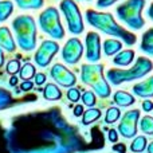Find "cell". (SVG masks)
<instances>
[{"label": "cell", "instance_id": "obj_1", "mask_svg": "<svg viewBox=\"0 0 153 153\" xmlns=\"http://www.w3.org/2000/svg\"><path fill=\"white\" fill-rule=\"evenodd\" d=\"M86 20L89 24H91L93 27L101 30L102 32L110 35V36H117L120 39H122L126 45L132 46L136 43L137 38L134 34L129 32L128 30H125L124 27H121L116 20H114L113 15L109 12H98L94 10H87L86 12Z\"/></svg>", "mask_w": 153, "mask_h": 153}, {"label": "cell", "instance_id": "obj_2", "mask_svg": "<svg viewBox=\"0 0 153 153\" xmlns=\"http://www.w3.org/2000/svg\"><path fill=\"white\" fill-rule=\"evenodd\" d=\"M12 28L22 50L31 51L36 47V24L32 16H18L12 22Z\"/></svg>", "mask_w": 153, "mask_h": 153}, {"label": "cell", "instance_id": "obj_3", "mask_svg": "<svg viewBox=\"0 0 153 153\" xmlns=\"http://www.w3.org/2000/svg\"><path fill=\"white\" fill-rule=\"evenodd\" d=\"M153 69V63L148 58L140 56L136 62V65L129 70H117L111 69L108 71V79L113 85H120L122 82H129L133 79H138L145 76L148 73H151Z\"/></svg>", "mask_w": 153, "mask_h": 153}, {"label": "cell", "instance_id": "obj_4", "mask_svg": "<svg viewBox=\"0 0 153 153\" xmlns=\"http://www.w3.org/2000/svg\"><path fill=\"white\" fill-rule=\"evenodd\" d=\"M145 7V0H128L126 3L117 7V15L121 22L133 30H141L145 26L143 18V10Z\"/></svg>", "mask_w": 153, "mask_h": 153}, {"label": "cell", "instance_id": "obj_5", "mask_svg": "<svg viewBox=\"0 0 153 153\" xmlns=\"http://www.w3.org/2000/svg\"><path fill=\"white\" fill-rule=\"evenodd\" d=\"M81 78L86 85H90L100 97L108 98L110 95V87L103 78L102 65H83Z\"/></svg>", "mask_w": 153, "mask_h": 153}, {"label": "cell", "instance_id": "obj_6", "mask_svg": "<svg viewBox=\"0 0 153 153\" xmlns=\"http://www.w3.org/2000/svg\"><path fill=\"white\" fill-rule=\"evenodd\" d=\"M39 26L43 32L48 34L54 39H62L65 36V30L61 23L59 12L56 8L48 7L40 13L39 16Z\"/></svg>", "mask_w": 153, "mask_h": 153}, {"label": "cell", "instance_id": "obj_7", "mask_svg": "<svg viewBox=\"0 0 153 153\" xmlns=\"http://www.w3.org/2000/svg\"><path fill=\"white\" fill-rule=\"evenodd\" d=\"M61 10L63 12L65 18H66L69 31L74 35H79L81 32H83L85 27L81 11H79L78 5L75 4L74 0H63L61 3Z\"/></svg>", "mask_w": 153, "mask_h": 153}, {"label": "cell", "instance_id": "obj_8", "mask_svg": "<svg viewBox=\"0 0 153 153\" xmlns=\"http://www.w3.org/2000/svg\"><path fill=\"white\" fill-rule=\"evenodd\" d=\"M140 118V111L138 110H129L124 114L121 122H120L118 130L124 137L126 138H132L136 136L137 133V122Z\"/></svg>", "mask_w": 153, "mask_h": 153}, {"label": "cell", "instance_id": "obj_9", "mask_svg": "<svg viewBox=\"0 0 153 153\" xmlns=\"http://www.w3.org/2000/svg\"><path fill=\"white\" fill-rule=\"evenodd\" d=\"M58 50H59L58 43L53 42V40H45V42H42V45L39 46L36 54H35V62H36V65L40 67L48 66V63L51 62L53 56L58 53Z\"/></svg>", "mask_w": 153, "mask_h": 153}, {"label": "cell", "instance_id": "obj_10", "mask_svg": "<svg viewBox=\"0 0 153 153\" xmlns=\"http://www.w3.org/2000/svg\"><path fill=\"white\" fill-rule=\"evenodd\" d=\"M82 54H83V46H82L81 40L78 38H71L66 42L62 50V58L66 63L75 65L76 62L81 59Z\"/></svg>", "mask_w": 153, "mask_h": 153}, {"label": "cell", "instance_id": "obj_11", "mask_svg": "<svg viewBox=\"0 0 153 153\" xmlns=\"http://www.w3.org/2000/svg\"><path fill=\"white\" fill-rule=\"evenodd\" d=\"M50 74L55 79L56 83H59L63 87H70V86H73V85H75V82H76L75 75L73 74L70 70H67L63 65H59V63L54 65Z\"/></svg>", "mask_w": 153, "mask_h": 153}, {"label": "cell", "instance_id": "obj_12", "mask_svg": "<svg viewBox=\"0 0 153 153\" xmlns=\"http://www.w3.org/2000/svg\"><path fill=\"white\" fill-rule=\"evenodd\" d=\"M86 58L90 62L101 58V38L97 32H89L86 36Z\"/></svg>", "mask_w": 153, "mask_h": 153}, {"label": "cell", "instance_id": "obj_13", "mask_svg": "<svg viewBox=\"0 0 153 153\" xmlns=\"http://www.w3.org/2000/svg\"><path fill=\"white\" fill-rule=\"evenodd\" d=\"M133 91H134L136 95L143 98L153 97V76H149L146 81L134 85L133 86Z\"/></svg>", "mask_w": 153, "mask_h": 153}, {"label": "cell", "instance_id": "obj_14", "mask_svg": "<svg viewBox=\"0 0 153 153\" xmlns=\"http://www.w3.org/2000/svg\"><path fill=\"white\" fill-rule=\"evenodd\" d=\"M0 47L4 48L8 53H12L16 48L15 40H13L11 31L7 27H0Z\"/></svg>", "mask_w": 153, "mask_h": 153}, {"label": "cell", "instance_id": "obj_15", "mask_svg": "<svg viewBox=\"0 0 153 153\" xmlns=\"http://www.w3.org/2000/svg\"><path fill=\"white\" fill-rule=\"evenodd\" d=\"M133 59H134V51L124 50L120 54H117L116 58L113 59V62L117 66H128V65H130L133 62Z\"/></svg>", "mask_w": 153, "mask_h": 153}, {"label": "cell", "instance_id": "obj_16", "mask_svg": "<svg viewBox=\"0 0 153 153\" xmlns=\"http://www.w3.org/2000/svg\"><path fill=\"white\" fill-rule=\"evenodd\" d=\"M141 50L148 55H153V28H149L144 32L141 40Z\"/></svg>", "mask_w": 153, "mask_h": 153}, {"label": "cell", "instance_id": "obj_17", "mask_svg": "<svg viewBox=\"0 0 153 153\" xmlns=\"http://www.w3.org/2000/svg\"><path fill=\"white\" fill-rule=\"evenodd\" d=\"M122 48V43L120 40H116V39H106L103 42V51H105L106 55H114L117 54L120 50Z\"/></svg>", "mask_w": 153, "mask_h": 153}, {"label": "cell", "instance_id": "obj_18", "mask_svg": "<svg viewBox=\"0 0 153 153\" xmlns=\"http://www.w3.org/2000/svg\"><path fill=\"white\" fill-rule=\"evenodd\" d=\"M43 95H45L46 100H50V101H55L59 100L62 97V93L59 90V87L54 83H48L46 85L45 90H43Z\"/></svg>", "mask_w": 153, "mask_h": 153}, {"label": "cell", "instance_id": "obj_19", "mask_svg": "<svg viewBox=\"0 0 153 153\" xmlns=\"http://www.w3.org/2000/svg\"><path fill=\"white\" fill-rule=\"evenodd\" d=\"M114 102L120 106H130L134 103V97L126 91H117L114 94Z\"/></svg>", "mask_w": 153, "mask_h": 153}, {"label": "cell", "instance_id": "obj_20", "mask_svg": "<svg viewBox=\"0 0 153 153\" xmlns=\"http://www.w3.org/2000/svg\"><path fill=\"white\" fill-rule=\"evenodd\" d=\"M22 10H38L43 5V0H15Z\"/></svg>", "mask_w": 153, "mask_h": 153}, {"label": "cell", "instance_id": "obj_21", "mask_svg": "<svg viewBox=\"0 0 153 153\" xmlns=\"http://www.w3.org/2000/svg\"><path fill=\"white\" fill-rule=\"evenodd\" d=\"M13 11V4L10 0L0 1V22H4L10 18V15Z\"/></svg>", "mask_w": 153, "mask_h": 153}, {"label": "cell", "instance_id": "obj_22", "mask_svg": "<svg viewBox=\"0 0 153 153\" xmlns=\"http://www.w3.org/2000/svg\"><path fill=\"white\" fill-rule=\"evenodd\" d=\"M101 117V111L98 109H89L87 111L83 113V118H82V124L89 125L91 122H94L95 120H98Z\"/></svg>", "mask_w": 153, "mask_h": 153}, {"label": "cell", "instance_id": "obj_23", "mask_svg": "<svg viewBox=\"0 0 153 153\" xmlns=\"http://www.w3.org/2000/svg\"><path fill=\"white\" fill-rule=\"evenodd\" d=\"M140 128L144 133H146V134H153V117L145 116L144 118H141Z\"/></svg>", "mask_w": 153, "mask_h": 153}, {"label": "cell", "instance_id": "obj_24", "mask_svg": "<svg viewBox=\"0 0 153 153\" xmlns=\"http://www.w3.org/2000/svg\"><path fill=\"white\" fill-rule=\"evenodd\" d=\"M146 146V138L144 137V136H138V137L134 138V141L132 143V145H130V149H132L133 152H143L144 149H145Z\"/></svg>", "mask_w": 153, "mask_h": 153}, {"label": "cell", "instance_id": "obj_25", "mask_svg": "<svg viewBox=\"0 0 153 153\" xmlns=\"http://www.w3.org/2000/svg\"><path fill=\"white\" fill-rule=\"evenodd\" d=\"M34 75H35V67L32 66L31 63H26L20 69V76L24 79V81H28V79H31Z\"/></svg>", "mask_w": 153, "mask_h": 153}, {"label": "cell", "instance_id": "obj_26", "mask_svg": "<svg viewBox=\"0 0 153 153\" xmlns=\"http://www.w3.org/2000/svg\"><path fill=\"white\" fill-rule=\"evenodd\" d=\"M120 109L117 108H110L108 109V111H106V116H105V121L108 122V124H113V122H116L117 120L120 118Z\"/></svg>", "mask_w": 153, "mask_h": 153}, {"label": "cell", "instance_id": "obj_27", "mask_svg": "<svg viewBox=\"0 0 153 153\" xmlns=\"http://www.w3.org/2000/svg\"><path fill=\"white\" fill-rule=\"evenodd\" d=\"M82 101L85 105L87 106H94L95 105V95L93 91H85L82 95Z\"/></svg>", "mask_w": 153, "mask_h": 153}, {"label": "cell", "instance_id": "obj_28", "mask_svg": "<svg viewBox=\"0 0 153 153\" xmlns=\"http://www.w3.org/2000/svg\"><path fill=\"white\" fill-rule=\"evenodd\" d=\"M18 71H20V63H19V61H16V59H12V61L8 62L7 65V73L8 74H16Z\"/></svg>", "mask_w": 153, "mask_h": 153}, {"label": "cell", "instance_id": "obj_29", "mask_svg": "<svg viewBox=\"0 0 153 153\" xmlns=\"http://www.w3.org/2000/svg\"><path fill=\"white\" fill-rule=\"evenodd\" d=\"M79 97H81V93H79L78 89H70L69 91H67V98H69L71 102H76V101L79 100Z\"/></svg>", "mask_w": 153, "mask_h": 153}, {"label": "cell", "instance_id": "obj_30", "mask_svg": "<svg viewBox=\"0 0 153 153\" xmlns=\"http://www.w3.org/2000/svg\"><path fill=\"white\" fill-rule=\"evenodd\" d=\"M116 1H118V0H97V5L100 8H106V7H110Z\"/></svg>", "mask_w": 153, "mask_h": 153}, {"label": "cell", "instance_id": "obj_31", "mask_svg": "<svg viewBox=\"0 0 153 153\" xmlns=\"http://www.w3.org/2000/svg\"><path fill=\"white\" fill-rule=\"evenodd\" d=\"M46 81V75L42 74V73H38V74H35V83L38 85V86H40V85H43Z\"/></svg>", "mask_w": 153, "mask_h": 153}, {"label": "cell", "instance_id": "obj_32", "mask_svg": "<svg viewBox=\"0 0 153 153\" xmlns=\"http://www.w3.org/2000/svg\"><path fill=\"white\" fill-rule=\"evenodd\" d=\"M143 109L145 111H152L153 110V102L152 101H144L143 102Z\"/></svg>", "mask_w": 153, "mask_h": 153}, {"label": "cell", "instance_id": "obj_33", "mask_svg": "<svg viewBox=\"0 0 153 153\" xmlns=\"http://www.w3.org/2000/svg\"><path fill=\"white\" fill-rule=\"evenodd\" d=\"M109 140H110L111 143H116V141L118 140V134H117V132L114 129L109 130Z\"/></svg>", "mask_w": 153, "mask_h": 153}, {"label": "cell", "instance_id": "obj_34", "mask_svg": "<svg viewBox=\"0 0 153 153\" xmlns=\"http://www.w3.org/2000/svg\"><path fill=\"white\" fill-rule=\"evenodd\" d=\"M113 151H116L118 153H125L126 152V146H125L124 144H117V145L113 146Z\"/></svg>", "mask_w": 153, "mask_h": 153}, {"label": "cell", "instance_id": "obj_35", "mask_svg": "<svg viewBox=\"0 0 153 153\" xmlns=\"http://www.w3.org/2000/svg\"><path fill=\"white\" fill-rule=\"evenodd\" d=\"M20 89L23 90V91H27V90H31V89H32V82H30V81H24L23 83H22Z\"/></svg>", "mask_w": 153, "mask_h": 153}, {"label": "cell", "instance_id": "obj_36", "mask_svg": "<svg viewBox=\"0 0 153 153\" xmlns=\"http://www.w3.org/2000/svg\"><path fill=\"white\" fill-rule=\"evenodd\" d=\"M81 114H83V106H82V105H76L74 108V116L79 117Z\"/></svg>", "mask_w": 153, "mask_h": 153}, {"label": "cell", "instance_id": "obj_37", "mask_svg": "<svg viewBox=\"0 0 153 153\" xmlns=\"http://www.w3.org/2000/svg\"><path fill=\"white\" fill-rule=\"evenodd\" d=\"M146 15H148V16H149V18H151V19H152V20H153V3H152V4H151V5H149L148 11H146Z\"/></svg>", "mask_w": 153, "mask_h": 153}, {"label": "cell", "instance_id": "obj_38", "mask_svg": "<svg viewBox=\"0 0 153 153\" xmlns=\"http://www.w3.org/2000/svg\"><path fill=\"white\" fill-rule=\"evenodd\" d=\"M10 85H11V86H15V85H18V78H16L15 75L11 76V79H10Z\"/></svg>", "mask_w": 153, "mask_h": 153}, {"label": "cell", "instance_id": "obj_39", "mask_svg": "<svg viewBox=\"0 0 153 153\" xmlns=\"http://www.w3.org/2000/svg\"><path fill=\"white\" fill-rule=\"evenodd\" d=\"M4 65V54H3V51H1V48H0V67Z\"/></svg>", "mask_w": 153, "mask_h": 153}, {"label": "cell", "instance_id": "obj_40", "mask_svg": "<svg viewBox=\"0 0 153 153\" xmlns=\"http://www.w3.org/2000/svg\"><path fill=\"white\" fill-rule=\"evenodd\" d=\"M148 152L149 153H153V141L151 144H149V146H148Z\"/></svg>", "mask_w": 153, "mask_h": 153}, {"label": "cell", "instance_id": "obj_41", "mask_svg": "<svg viewBox=\"0 0 153 153\" xmlns=\"http://www.w3.org/2000/svg\"><path fill=\"white\" fill-rule=\"evenodd\" d=\"M87 1H89V0H87Z\"/></svg>", "mask_w": 153, "mask_h": 153}]
</instances>
